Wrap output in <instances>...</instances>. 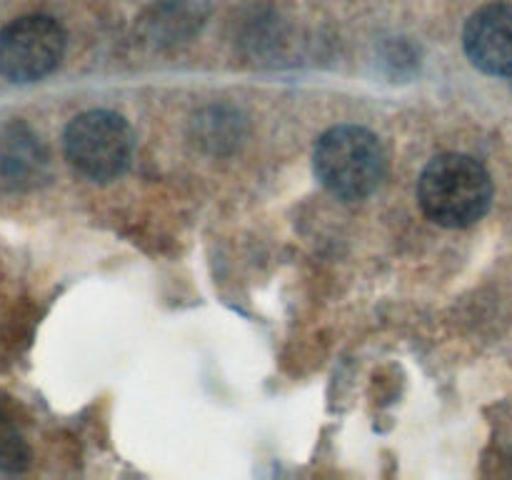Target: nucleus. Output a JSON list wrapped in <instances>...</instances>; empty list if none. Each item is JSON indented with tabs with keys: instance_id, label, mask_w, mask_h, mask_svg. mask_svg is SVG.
Segmentation results:
<instances>
[{
	"instance_id": "obj_3",
	"label": "nucleus",
	"mask_w": 512,
	"mask_h": 480,
	"mask_svg": "<svg viewBox=\"0 0 512 480\" xmlns=\"http://www.w3.org/2000/svg\"><path fill=\"white\" fill-rule=\"evenodd\" d=\"M68 163L83 178L108 183L125 173L133 160L135 138L128 120L113 110H88L70 120L63 135Z\"/></svg>"
},
{
	"instance_id": "obj_4",
	"label": "nucleus",
	"mask_w": 512,
	"mask_h": 480,
	"mask_svg": "<svg viewBox=\"0 0 512 480\" xmlns=\"http://www.w3.org/2000/svg\"><path fill=\"white\" fill-rule=\"evenodd\" d=\"M65 30L48 15H23L0 30V75L13 83H35L60 65Z\"/></svg>"
},
{
	"instance_id": "obj_8",
	"label": "nucleus",
	"mask_w": 512,
	"mask_h": 480,
	"mask_svg": "<svg viewBox=\"0 0 512 480\" xmlns=\"http://www.w3.org/2000/svg\"><path fill=\"white\" fill-rule=\"evenodd\" d=\"M30 463V448L8 405L0 400V470L18 473Z\"/></svg>"
},
{
	"instance_id": "obj_1",
	"label": "nucleus",
	"mask_w": 512,
	"mask_h": 480,
	"mask_svg": "<svg viewBox=\"0 0 512 480\" xmlns=\"http://www.w3.org/2000/svg\"><path fill=\"white\" fill-rule=\"evenodd\" d=\"M423 213L443 228L475 225L493 203V180L480 160L463 153H443L425 165L418 180Z\"/></svg>"
},
{
	"instance_id": "obj_7",
	"label": "nucleus",
	"mask_w": 512,
	"mask_h": 480,
	"mask_svg": "<svg viewBox=\"0 0 512 480\" xmlns=\"http://www.w3.org/2000/svg\"><path fill=\"white\" fill-rule=\"evenodd\" d=\"M208 10V0H158L145 15V33L158 45L180 43L203 25Z\"/></svg>"
},
{
	"instance_id": "obj_5",
	"label": "nucleus",
	"mask_w": 512,
	"mask_h": 480,
	"mask_svg": "<svg viewBox=\"0 0 512 480\" xmlns=\"http://www.w3.org/2000/svg\"><path fill=\"white\" fill-rule=\"evenodd\" d=\"M463 48L478 70L512 78V3H490L475 10L465 23Z\"/></svg>"
},
{
	"instance_id": "obj_6",
	"label": "nucleus",
	"mask_w": 512,
	"mask_h": 480,
	"mask_svg": "<svg viewBox=\"0 0 512 480\" xmlns=\"http://www.w3.org/2000/svg\"><path fill=\"white\" fill-rule=\"evenodd\" d=\"M48 153L25 125H10L0 135V175L13 185L43 178Z\"/></svg>"
},
{
	"instance_id": "obj_2",
	"label": "nucleus",
	"mask_w": 512,
	"mask_h": 480,
	"mask_svg": "<svg viewBox=\"0 0 512 480\" xmlns=\"http://www.w3.org/2000/svg\"><path fill=\"white\" fill-rule=\"evenodd\" d=\"M313 168L335 198L348 203L365 200L378 190L385 175L383 145L370 130L335 125L315 143Z\"/></svg>"
}]
</instances>
